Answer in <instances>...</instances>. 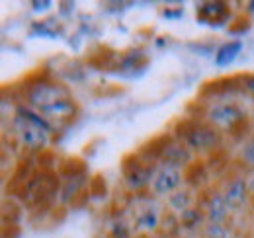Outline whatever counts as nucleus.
I'll use <instances>...</instances> for the list:
<instances>
[{
  "mask_svg": "<svg viewBox=\"0 0 254 238\" xmlns=\"http://www.w3.org/2000/svg\"><path fill=\"white\" fill-rule=\"evenodd\" d=\"M30 102L43 116L49 118H70L74 114V102L68 92L55 84H37L30 94Z\"/></svg>",
  "mask_w": 254,
  "mask_h": 238,
  "instance_id": "nucleus-1",
  "label": "nucleus"
},
{
  "mask_svg": "<svg viewBox=\"0 0 254 238\" xmlns=\"http://www.w3.org/2000/svg\"><path fill=\"white\" fill-rule=\"evenodd\" d=\"M243 112L235 104H213L207 110V121L225 131L235 129L239 123H243Z\"/></svg>",
  "mask_w": 254,
  "mask_h": 238,
  "instance_id": "nucleus-2",
  "label": "nucleus"
},
{
  "mask_svg": "<svg viewBox=\"0 0 254 238\" xmlns=\"http://www.w3.org/2000/svg\"><path fill=\"white\" fill-rule=\"evenodd\" d=\"M16 133H18L22 145L28 147V149L41 150L47 145V135H49V131L41 129L39 125H35V123L28 121V119H24V118L16 119Z\"/></svg>",
  "mask_w": 254,
  "mask_h": 238,
  "instance_id": "nucleus-3",
  "label": "nucleus"
},
{
  "mask_svg": "<svg viewBox=\"0 0 254 238\" xmlns=\"http://www.w3.org/2000/svg\"><path fill=\"white\" fill-rule=\"evenodd\" d=\"M182 172L174 166H162L153 178V191L157 195H172L180 183H182Z\"/></svg>",
  "mask_w": 254,
  "mask_h": 238,
  "instance_id": "nucleus-4",
  "label": "nucleus"
},
{
  "mask_svg": "<svg viewBox=\"0 0 254 238\" xmlns=\"http://www.w3.org/2000/svg\"><path fill=\"white\" fill-rule=\"evenodd\" d=\"M184 141L190 149L195 150L213 149L217 143V133H215V129L205 127V125H191L184 133Z\"/></svg>",
  "mask_w": 254,
  "mask_h": 238,
  "instance_id": "nucleus-5",
  "label": "nucleus"
},
{
  "mask_svg": "<svg viewBox=\"0 0 254 238\" xmlns=\"http://www.w3.org/2000/svg\"><path fill=\"white\" fill-rule=\"evenodd\" d=\"M197 18L207 26H221L229 18V8L223 2H205V4H199Z\"/></svg>",
  "mask_w": 254,
  "mask_h": 238,
  "instance_id": "nucleus-6",
  "label": "nucleus"
},
{
  "mask_svg": "<svg viewBox=\"0 0 254 238\" xmlns=\"http://www.w3.org/2000/svg\"><path fill=\"white\" fill-rule=\"evenodd\" d=\"M247 193H249V181H245L243 178H237L227 183V187L223 191V197H225L229 209L235 211V209H241L245 205Z\"/></svg>",
  "mask_w": 254,
  "mask_h": 238,
  "instance_id": "nucleus-7",
  "label": "nucleus"
},
{
  "mask_svg": "<svg viewBox=\"0 0 254 238\" xmlns=\"http://www.w3.org/2000/svg\"><path fill=\"white\" fill-rule=\"evenodd\" d=\"M160 221V211L159 205L151 203V201H145L143 207L137 209V215H135V225L139 231H155L159 227Z\"/></svg>",
  "mask_w": 254,
  "mask_h": 238,
  "instance_id": "nucleus-8",
  "label": "nucleus"
},
{
  "mask_svg": "<svg viewBox=\"0 0 254 238\" xmlns=\"http://www.w3.org/2000/svg\"><path fill=\"white\" fill-rule=\"evenodd\" d=\"M229 211H231V209H229V205H227V201H225L223 193H213V195L209 197V203H207V211H205V215H207L209 223L223 225V221L227 219Z\"/></svg>",
  "mask_w": 254,
  "mask_h": 238,
  "instance_id": "nucleus-9",
  "label": "nucleus"
},
{
  "mask_svg": "<svg viewBox=\"0 0 254 238\" xmlns=\"http://www.w3.org/2000/svg\"><path fill=\"white\" fill-rule=\"evenodd\" d=\"M162 158H164V162H166L164 166H174V168H178V166H184L186 162H190V150L186 149V147H176V145H172V147L164 149Z\"/></svg>",
  "mask_w": 254,
  "mask_h": 238,
  "instance_id": "nucleus-10",
  "label": "nucleus"
},
{
  "mask_svg": "<svg viewBox=\"0 0 254 238\" xmlns=\"http://www.w3.org/2000/svg\"><path fill=\"white\" fill-rule=\"evenodd\" d=\"M241 49H243V41H229V43H225L223 47H219V51L215 55V62L219 66L231 64L233 60L237 59V55L241 53Z\"/></svg>",
  "mask_w": 254,
  "mask_h": 238,
  "instance_id": "nucleus-11",
  "label": "nucleus"
},
{
  "mask_svg": "<svg viewBox=\"0 0 254 238\" xmlns=\"http://www.w3.org/2000/svg\"><path fill=\"white\" fill-rule=\"evenodd\" d=\"M151 179V172L147 168H141V166H135V170L131 174H127V185L131 189H139L143 187L145 183H149Z\"/></svg>",
  "mask_w": 254,
  "mask_h": 238,
  "instance_id": "nucleus-12",
  "label": "nucleus"
},
{
  "mask_svg": "<svg viewBox=\"0 0 254 238\" xmlns=\"http://www.w3.org/2000/svg\"><path fill=\"white\" fill-rule=\"evenodd\" d=\"M168 205L178 211V213H184L188 211L191 205V195L188 191H174L172 195H168Z\"/></svg>",
  "mask_w": 254,
  "mask_h": 238,
  "instance_id": "nucleus-13",
  "label": "nucleus"
},
{
  "mask_svg": "<svg viewBox=\"0 0 254 238\" xmlns=\"http://www.w3.org/2000/svg\"><path fill=\"white\" fill-rule=\"evenodd\" d=\"M199 221H201V213H199L197 209L190 207L188 211L180 213V223H182L184 229H193V227H197Z\"/></svg>",
  "mask_w": 254,
  "mask_h": 238,
  "instance_id": "nucleus-14",
  "label": "nucleus"
},
{
  "mask_svg": "<svg viewBox=\"0 0 254 238\" xmlns=\"http://www.w3.org/2000/svg\"><path fill=\"white\" fill-rule=\"evenodd\" d=\"M203 233H205V238H229V231L223 225H215V223H209Z\"/></svg>",
  "mask_w": 254,
  "mask_h": 238,
  "instance_id": "nucleus-15",
  "label": "nucleus"
},
{
  "mask_svg": "<svg viewBox=\"0 0 254 238\" xmlns=\"http://www.w3.org/2000/svg\"><path fill=\"white\" fill-rule=\"evenodd\" d=\"M243 160H245L247 164L254 166V141L247 143V145L243 147Z\"/></svg>",
  "mask_w": 254,
  "mask_h": 238,
  "instance_id": "nucleus-16",
  "label": "nucleus"
},
{
  "mask_svg": "<svg viewBox=\"0 0 254 238\" xmlns=\"http://www.w3.org/2000/svg\"><path fill=\"white\" fill-rule=\"evenodd\" d=\"M35 10H47V6H51V2H33Z\"/></svg>",
  "mask_w": 254,
  "mask_h": 238,
  "instance_id": "nucleus-17",
  "label": "nucleus"
},
{
  "mask_svg": "<svg viewBox=\"0 0 254 238\" xmlns=\"http://www.w3.org/2000/svg\"><path fill=\"white\" fill-rule=\"evenodd\" d=\"M249 191L254 193V174L251 176V179H249Z\"/></svg>",
  "mask_w": 254,
  "mask_h": 238,
  "instance_id": "nucleus-18",
  "label": "nucleus"
},
{
  "mask_svg": "<svg viewBox=\"0 0 254 238\" xmlns=\"http://www.w3.org/2000/svg\"><path fill=\"white\" fill-rule=\"evenodd\" d=\"M247 88L253 90V92H254V78H251V80H249V86H247Z\"/></svg>",
  "mask_w": 254,
  "mask_h": 238,
  "instance_id": "nucleus-19",
  "label": "nucleus"
}]
</instances>
